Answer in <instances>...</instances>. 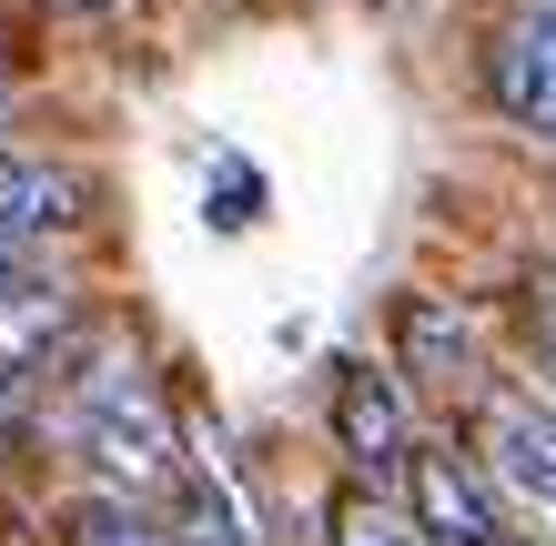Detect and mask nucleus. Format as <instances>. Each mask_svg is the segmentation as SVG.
Listing matches in <instances>:
<instances>
[{
  "label": "nucleus",
  "instance_id": "nucleus-2",
  "mask_svg": "<svg viewBox=\"0 0 556 546\" xmlns=\"http://www.w3.org/2000/svg\"><path fill=\"white\" fill-rule=\"evenodd\" d=\"M476 466H485V486L556 546V395H536V384H496L485 415H476Z\"/></svg>",
  "mask_w": 556,
  "mask_h": 546
},
{
  "label": "nucleus",
  "instance_id": "nucleus-12",
  "mask_svg": "<svg viewBox=\"0 0 556 546\" xmlns=\"http://www.w3.org/2000/svg\"><path fill=\"white\" fill-rule=\"evenodd\" d=\"M546 344H556V294H546Z\"/></svg>",
  "mask_w": 556,
  "mask_h": 546
},
{
  "label": "nucleus",
  "instance_id": "nucleus-10",
  "mask_svg": "<svg viewBox=\"0 0 556 546\" xmlns=\"http://www.w3.org/2000/svg\"><path fill=\"white\" fill-rule=\"evenodd\" d=\"M324 546H415V526H405L375 486H354V496L334 506V536H324Z\"/></svg>",
  "mask_w": 556,
  "mask_h": 546
},
{
  "label": "nucleus",
  "instance_id": "nucleus-1",
  "mask_svg": "<svg viewBox=\"0 0 556 546\" xmlns=\"http://www.w3.org/2000/svg\"><path fill=\"white\" fill-rule=\"evenodd\" d=\"M72 445L91 466V486H102L112 506H152V496H182V435L173 415H162L152 374L122 355V344H102L91 355V374L72 384Z\"/></svg>",
  "mask_w": 556,
  "mask_h": 546
},
{
  "label": "nucleus",
  "instance_id": "nucleus-13",
  "mask_svg": "<svg viewBox=\"0 0 556 546\" xmlns=\"http://www.w3.org/2000/svg\"><path fill=\"white\" fill-rule=\"evenodd\" d=\"M81 11H112V0H81Z\"/></svg>",
  "mask_w": 556,
  "mask_h": 546
},
{
  "label": "nucleus",
  "instance_id": "nucleus-5",
  "mask_svg": "<svg viewBox=\"0 0 556 546\" xmlns=\"http://www.w3.org/2000/svg\"><path fill=\"white\" fill-rule=\"evenodd\" d=\"M485 81H496V112L516 132L556 142V0H536L527 21L496 30V61H485Z\"/></svg>",
  "mask_w": 556,
  "mask_h": 546
},
{
  "label": "nucleus",
  "instance_id": "nucleus-9",
  "mask_svg": "<svg viewBox=\"0 0 556 546\" xmlns=\"http://www.w3.org/2000/svg\"><path fill=\"white\" fill-rule=\"evenodd\" d=\"M51 223H72V182L21 163V152H0V243L30 253V233H51Z\"/></svg>",
  "mask_w": 556,
  "mask_h": 546
},
{
  "label": "nucleus",
  "instance_id": "nucleus-4",
  "mask_svg": "<svg viewBox=\"0 0 556 546\" xmlns=\"http://www.w3.org/2000/svg\"><path fill=\"white\" fill-rule=\"evenodd\" d=\"M334 445H344L354 475H375V486L395 466H415V415H405V374L395 365H365V355H354L334 374Z\"/></svg>",
  "mask_w": 556,
  "mask_h": 546
},
{
  "label": "nucleus",
  "instance_id": "nucleus-8",
  "mask_svg": "<svg viewBox=\"0 0 556 546\" xmlns=\"http://www.w3.org/2000/svg\"><path fill=\"white\" fill-rule=\"evenodd\" d=\"M51 334H61V294L30 283V274H11V283H0V395L30 384V365L51 355Z\"/></svg>",
  "mask_w": 556,
  "mask_h": 546
},
{
  "label": "nucleus",
  "instance_id": "nucleus-11",
  "mask_svg": "<svg viewBox=\"0 0 556 546\" xmlns=\"http://www.w3.org/2000/svg\"><path fill=\"white\" fill-rule=\"evenodd\" d=\"M72 546H162L152 526H142V506H81V526H72Z\"/></svg>",
  "mask_w": 556,
  "mask_h": 546
},
{
  "label": "nucleus",
  "instance_id": "nucleus-3",
  "mask_svg": "<svg viewBox=\"0 0 556 546\" xmlns=\"http://www.w3.org/2000/svg\"><path fill=\"white\" fill-rule=\"evenodd\" d=\"M405 506H415V536H425V546H506L496 486H485V466L455 456V445H415Z\"/></svg>",
  "mask_w": 556,
  "mask_h": 546
},
{
  "label": "nucleus",
  "instance_id": "nucleus-6",
  "mask_svg": "<svg viewBox=\"0 0 556 546\" xmlns=\"http://www.w3.org/2000/svg\"><path fill=\"white\" fill-rule=\"evenodd\" d=\"M395 374H415V384H476V314L455 294H405L395 304Z\"/></svg>",
  "mask_w": 556,
  "mask_h": 546
},
{
  "label": "nucleus",
  "instance_id": "nucleus-14",
  "mask_svg": "<svg viewBox=\"0 0 556 546\" xmlns=\"http://www.w3.org/2000/svg\"><path fill=\"white\" fill-rule=\"evenodd\" d=\"M0 102H11V81H0Z\"/></svg>",
  "mask_w": 556,
  "mask_h": 546
},
{
  "label": "nucleus",
  "instance_id": "nucleus-7",
  "mask_svg": "<svg viewBox=\"0 0 556 546\" xmlns=\"http://www.w3.org/2000/svg\"><path fill=\"white\" fill-rule=\"evenodd\" d=\"M162 546H253V506H243V486L213 456L182 475V506H173V536Z\"/></svg>",
  "mask_w": 556,
  "mask_h": 546
}]
</instances>
